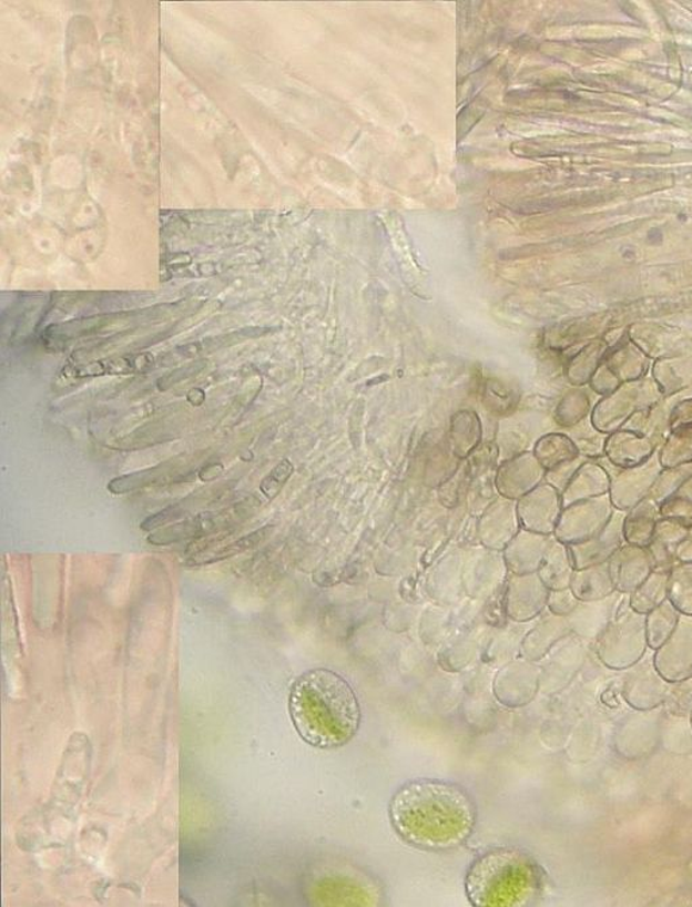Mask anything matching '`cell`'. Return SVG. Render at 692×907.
<instances>
[{"label":"cell","instance_id":"52a82bcc","mask_svg":"<svg viewBox=\"0 0 692 907\" xmlns=\"http://www.w3.org/2000/svg\"><path fill=\"white\" fill-rule=\"evenodd\" d=\"M670 683L659 674L653 662H640L629 669L621 694L633 711H654L663 705Z\"/></svg>","mask_w":692,"mask_h":907},{"label":"cell","instance_id":"6da1fadb","mask_svg":"<svg viewBox=\"0 0 692 907\" xmlns=\"http://www.w3.org/2000/svg\"><path fill=\"white\" fill-rule=\"evenodd\" d=\"M388 817L401 842L442 853L461 847L472 836L478 807L471 794L457 783L419 777L395 792Z\"/></svg>","mask_w":692,"mask_h":907},{"label":"cell","instance_id":"7c38bea8","mask_svg":"<svg viewBox=\"0 0 692 907\" xmlns=\"http://www.w3.org/2000/svg\"><path fill=\"white\" fill-rule=\"evenodd\" d=\"M570 589L573 595L583 603L601 601L617 592L609 563L574 570Z\"/></svg>","mask_w":692,"mask_h":907},{"label":"cell","instance_id":"e0dca14e","mask_svg":"<svg viewBox=\"0 0 692 907\" xmlns=\"http://www.w3.org/2000/svg\"><path fill=\"white\" fill-rule=\"evenodd\" d=\"M213 528V518L206 514L191 518L175 526L159 530V532L147 537V541L153 546H169L172 542L193 539V537L205 534Z\"/></svg>","mask_w":692,"mask_h":907},{"label":"cell","instance_id":"d6986e66","mask_svg":"<svg viewBox=\"0 0 692 907\" xmlns=\"http://www.w3.org/2000/svg\"><path fill=\"white\" fill-rule=\"evenodd\" d=\"M172 465H160L154 468H147L144 471H138L123 477L115 478L108 485V490L115 496H123V493L134 492L145 489L147 486L157 483L160 479L166 477L172 470Z\"/></svg>","mask_w":692,"mask_h":907},{"label":"cell","instance_id":"9c48e42d","mask_svg":"<svg viewBox=\"0 0 692 907\" xmlns=\"http://www.w3.org/2000/svg\"><path fill=\"white\" fill-rule=\"evenodd\" d=\"M154 356L142 354L134 356L106 357V359L67 366L60 375V380L75 381L80 379L101 378L104 375H129L144 371L152 366Z\"/></svg>","mask_w":692,"mask_h":907},{"label":"cell","instance_id":"30bf717a","mask_svg":"<svg viewBox=\"0 0 692 907\" xmlns=\"http://www.w3.org/2000/svg\"><path fill=\"white\" fill-rule=\"evenodd\" d=\"M623 540H625V537H623L622 518H611L608 526L596 539L583 542V544L568 547L570 548L574 570L608 563L618 549L622 547Z\"/></svg>","mask_w":692,"mask_h":907},{"label":"cell","instance_id":"603a6c76","mask_svg":"<svg viewBox=\"0 0 692 907\" xmlns=\"http://www.w3.org/2000/svg\"><path fill=\"white\" fill-rule=\"evenodd\" d=\"M579 600L573 595L571 589L556 591L551 598V609L554 614L567 615L574 612L579 607Z\"/></svg>","mask_w":692,"mask_h":907},{"label":"cell","instance_id":"8fae6325","mask_svg":"<svg viewBox=\"0 0 692 907\" xmlns=\"http://www.w3.org/2000/svg\"><path fill=\"white\" fill-rule=\"evenodd\" d=\"M690 536V530L675 521L663 520L657 523L651 544L648 551L651 553L654 570L671 571L675 565L678 548Z\"/></svg>","mask_w":692,"mask_h":907},{"label":"cell","instance_id":"5bb4252c","mask_svg":"<svg viewBox=\"0 0 692 907\" xmlns=\"http://www.w3.org/2000/svg\"><path fill=\"white\" fill-rule=\"evenodd\" d=\"M681 612L670 600L664 601L645 615L647 640L649 650L658 651L671 634L675 632Z\"/></svg>","mask_w":692,"mask_h":907},{"label":"cell","instance_id":"7a4b0ae2","mask_svg":"<svg viewBox=\"0 0 692 907\" xmlns=\"http://www.w3.org/2000/svg\"><path fill=\"white\" fill-rule=\"evenodd\" d=\"M288 711L295 731L314 748H342L360 730L362 707L355 690L335 671L311 670L296 679Z\"/></svg>","mask_w":692,"mask_h":907},{"label":"cell","instance_id":"8992f818","mask_svg":"<svg viewBox=\"0 0 692 907\" xmlns=\"http://www.w3.org/2000/svg\"><path fill=\"white\" fill-rule=\"evenodd\" d=\"M653 664L669 683L692 677V616L681 615L675 632L654 651Z\"/></svg>","mask_w":692,"mask_h":907},{"label":"cell","instance_id":"9a60e30c","mask_svg":"<svg viewBox=\"0 0 692 907\" xmlns=\"http://www.w3.org/2000/svg\"><path fill=\"white\" fill-rule=\"evenodd\" d=\"M272 532V527H265L262 529L256 530L248 536L243 537L237 541L232 542L226 547H222L218 549H212V551H202L201 553L195 554L194 558H191L187 563L190 565H203V564H212L215 561H222L228 558L236 557V554L244 553L246 551H251V549L256 548L258 544L267 539L269 533Z\"/></svg>","mask_w":692,"mask_h":907},{"label":"cell","instance_id":"cb8c5ba5","mask_svg":"<svg viewBox=\"0 0 692 907\" xmlns=\"http://www.w3.org/2000/svg\"><path fill=\"white\" fill-rule=\"evenodd\" d=\"M676 558L682 561V563H692V534L685 539L681 547L678 548Z\"/></svg>","mask_w":692,"mask_h":907},{"label":"cell","instance_id":"ffe728a7","mask_svg":"<svg viewBox=\"0 0 692 907\" xmlns=\"http://www.w3.org/2000/svg\"><path fill=\"white\" fill-rule=\"evenodd\" d=\"M665 712L673 717H690L692 711V677L688 681L670 683L663 703Z\"/></svg>","mask_w":692,"mask_h":907},{"label":"cell","instance_id":"3957f363","mask_svg":"<svg viewBox=\"0 0 692 907\" xmlns=\"http://www.w3.org/2000/svg\"><path fill=\"white\" fill-rule=\"evenodd\" d=\"M466 894L476 907H523L536 903L543 873L535 857L515 847L487 850L469 866Z\"/></svg>","mask_w":692,"mask_h":907},{"label":"cell","instance_id":"ac0fdd59","mask_svg":"<svg viewBox=\"0 0 692 907\" xmlns=\"http://www.w3.org/2000/svg\"><path fill=\"white\" fill-rule=\"evenodd\" d=\"M669 600L681 614L692 616V563L672 567L669 579Z\"/></svg>","mask_w":692,"mask_h":907},{"label":"cell","instance_id":"4fadbf2b","mask_svg":"<svg viewBox=\"0 0 692 907\" xmlns=\"http://www.w3.org/2000/svg\"><path fill=\"white\" fill-rule=\"evenodd\" d=\"M670 571L654 570L651 575L629 595V607L635 613L647 615L669 600Z\"/></svg>","mask_w":692,"mask_h":907},{"label":"cell","instance_id":"277c9868","mask_svg":"<svg viewBox=\"0 0 692 907\" xmlns=\"http://www.w3.org/2000/svg\"><path fill=\"white\" fill-rule=\"evenodd\" d=\"M597 643V655L604 667L627 671L641 662L648 650L645 615L628 607L618 610Z\"/></svg>","mask_w":692,"mask_h":907},{"label":"cell","instance_id":"2e32d148","mask_svg":"<svg viewBox=\"0 0 692 907\" xmlns=\"http://www.w3.org/2000/svg\"><path fill=\"white\" fill-rule=\"evenodd\" d=\"M573 572L574 565L570 548L558 542L547 559L546 573H543L546 583L556 591L570 589Z\"/></svg>","mask_w":692,"mask_h":907},{"label":"cell","instance_id":"ba28073f","mask_svg":"<svg viewBox=\"0 0 692 907\" xmlns=\"http://www.w3.org/2000/svg\"><path fill=\"white\" fill-rule=\"evenodd\" d=\"M615 589L621 594H632L654 571L648 548L622 546L608 561Z\"/></svg>","mask_w":692,"mask_h":907},{"label":"cell","instance_id":"7402d4cb","mask_svg":"<svg viewBox=\"0 0 692 907\" xmlns=\"http://www.w3.org/2000/svg\"><path fill=\"white\" fill-rule=\"evenodd\" d=\"M189 510L187 501L172 505L170 508L160 511V513L147 517L146 520L141 523L140 528L142 530H146V532H152V530H156L164 526H169L171 522L181 520V518L187 513Z\"/></svg>","mask_w":692,"mask_h":907},{"label":"cell","instance_id":"5b68a950","mask_svg":"<svg viewBox=\"0 0 692 907\" xmlns=\"http://www.w3.org/2000/svg\"><path fill=\"white\" fill-rule=\"evenodd\" d=\"M663 717L654 711H634L617 727L614 745L617 754L628 761H638L653 754L661 736Z\"/></svg>","mask_w":692,"mask_h":907},{"label":"cell","instance_id":"d4e9b609","mask_svg":"<svg viewBox=\"0 0 692 907\" xmlns=\"http://www.w3.org/2000/svg\"><path fill=\"white\" fill-rule=\"evenodd\" d=\"M690 725H691V730H692V711L690 713Z\"/></svg>","mask_w":692,"mask_h":907},{"label":"cell","instance_id":"44dd1931","mask_svg":"<svg viewBox=\"0 0 692 907\" xmlns=\"http://www.w3.org/2000/svg\"><path fill=\"white\" fill-rule=\"evenodd\" d=\"M293 471L292 462L283 460L265 477L262 485H260V489H262L264 496L267 497L269 501L279 496L284 485H286L289 477H292Z\"/></svg>","mask_w":692,"mask_h":907}]
</instances>
